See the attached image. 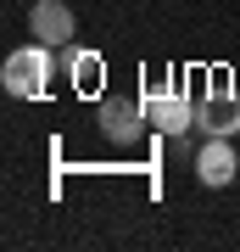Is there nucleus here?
<instances>
[{
    "mask_svg": "<svg viewBox=\"0 0 240 252\" xmlns=\"http://www.w3.org/2000/svg\"><path fill=\"white\" fill-rule=\"evenodd\" d=\"M207 79L213 84L196 107V129L201 135H240V90L229 84V67H213Z\"/></svg>",
    "mask_w": 240,
    "mask_h": 252,
    "instance_id": "f257e3e1",
    "label": "nucleus"
},
{
    "mask_svg": "<svg viewBox=\"0 0 240 252\" xmlns=\"http://www.w3.org/2000/svg\"><path fill=\"white\" fill-rule=\"evenodd\" d=\"M0 79H6V90L11 95H28V101H39L45 90H51V45H23V51H11L6 56V67H0Z\"/></svg>",
    "mask_w": 240,
    "mask_h": 252,
    "instance_id": "f03ea898",
    "label": "nucleus"
},
{
    "mask_svg": "<svg viewBox=\"0 0 240 252\" xmlns=\"http://www.w3.org/2000/svg\"><path fill=\"white\" fill-rule=\"evenodd\" d=\"M145 101V118H151L157 129H168V135H185V129H196V107H190L185 84H151V90L140 95Z\"/></svg>",
    "mask_w": 240,
    "mask_h": 252,
    "instance_id": "7ed1b4c3",
    "label": "nucleus"
},
{
    "mask_svg": "<svg viewBox=\"0 0 240 252\" xmlns=\"http://www.w3.org/2000/svg\"><path fill=\"white\" fill-rule=\"evenodd\" d=\"M28 28H34L39 45L67 51V39H73V11L62 6V0H34V11H28Z\"/></svg>",
    "mask_w": 240,
    "mask_h": 252,
    "instance_id": "20e7f679",
    "label": "nucleus"
},
{
    "mask_svg": "<svg viewBox=\"0 0 240 252\" xmlns=\"http://www.w3.org/2000/svg\"><path fill=\"white\" fill-rule=\"evenodd\" d=\"M145 124H151V118H145V101H134V95H101V129H107L112 140H134Z\"/></svg>",
    "mask_w": 240,
    "mask_h": 252,
    "instance_id": "39448f33",
    "label": "nucleus"
},
{
    "mask_svg": "<svg viewBox=\"0 0 240 252\" xmlns=\"http://www.w3.org/2000/svg\"><path fill=\"white\" fill-rule=\"evenodd\" d=\"M235 168H240V157H235L229 135H207L201 152H196V174H201V185H229Z\"/></svg>",
    "mask_w": 240,
    "mask_h": 252,
    "instance_id": "423d86ee",
    "label": "nucleus"
},
{
    "mask_svg": "<svg viewBox=\"0 0 240 252\" xmlns=\"http://www.w3.org/2000/svg\"><path fill=\"white\" fill-rule=\"evenodd\" d=\"M67 79L79 95H107V62L95 51H67Z\"/></svg>",
    "mask_w": 240,
    "mask_h": 252,
    "instance_id": "0eeeda50",
    "label": "nucleus"
}]
</instances>
